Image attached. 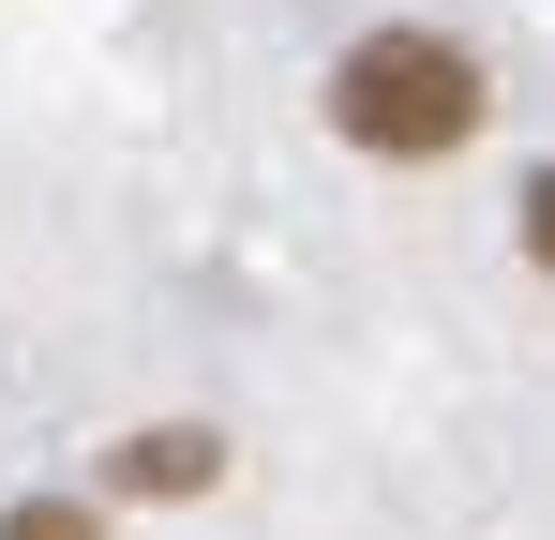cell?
I'll return each mask as SVG.
<instances>
[{
    "instance_id": "1",
    "label": "cell",
    "mask_w": 555,
    "mask_h": 540,
    "mask_svg": "<svg viewBox=\"0 0 555 540\" xmlns=\"http://www.w3.org/2000/svg\"><path fill=\"white\" fill-rule=\"evenodd\" d=\"M480 120H495L480 46L421 30V15H390V30H361V46L331 61V136H346V151H375V166H451Z\"/></svg>"
},
{
    "instance_id": "2",
    "label": "cell",
    "mask_w": 555,
    "mask_h": 540,
    "mask_svg": "<svg viewBox=\"0 0 555 540\" xmlns=\"http://www.w3.org/2000/svg\"><path fill=\"white\" fill-rule=\"evenodd\" d=\"M210 465H225V436H195V421H151V436L120 450V480H135V496H195Z\"/></svg>"
},
{
    "instance_id": "3",
    "label": "cell",
    "mask_w": 555,
    "mask_h": 540,
    "mask_svg": "<svg viewBox=\"0 0 555 540\" xmlns=\"http://www.w3.org/2000/svg\"><path fill=\"white\" fill-rule=\"evenodd\" d=\"M0 540H105V526H91V496H15Z\"/></svg>"
},
{
    "instance_id": "4",
    "label": "cell",
    "mask_w": 555,
    "mask_h": 540,
    "mask_svg": "<svg viewBox=\"0 0 555 540\" xmlns=\"http://www.w3.org/2000/svg\"><path fill=\"white\" fill-rule=\"evenodd\" d=\"M526 256H541V270H555V166H541V180H526Z\"/></svg>"
}]
</instances>
